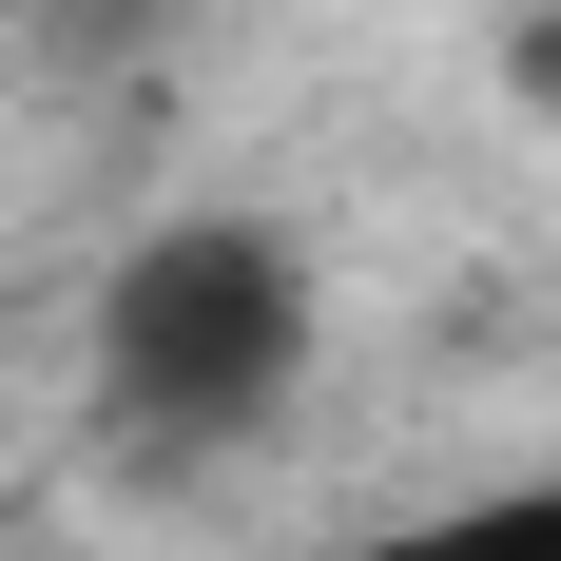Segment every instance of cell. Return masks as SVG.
Masks as SVG:
<instances>
[{"label":"cell","mask_w":561,"mask_h":561,"mask_svg":"<svg viewBox=\"0 0 561 561\" xmlns=\"http://www.w3.org/2000/svg\"><path fill=\"white\" fill-rule=\"evenodd\" d=\"M368 561H561V484H523V504H465V523H426V542H368Z\"/></svg>","instance_id":"cell-2"},{"label":"cell","mask_w":561,"mask_h":561,"mask_svg":"<svg viewBox=\"0 0 561 561\" xmlns=\"http://www.w3.org/2000/svg\"><path fill=\"white\" fill-rule=\"evenodd\" d=\"M504 78H523V116H561V0H523V39H504Z\"/></svg>","instance_id":"cell-3"},{"label":"cell","mask_w":561,"mask_h":561,"mask_svg":"<svg viewBox=\"0 0 561 561\" xmlns=\"http://www.w3.org/2000/svg\"><path fill=\"white\" fill-rule=\"evenodd\" d=\"M290 388H310V252H290L272 214H174V232L116 252V290H98L116 446H156V465L272 446Z\"/></svg>","instance_id":"cell-1"}]
</instances>
